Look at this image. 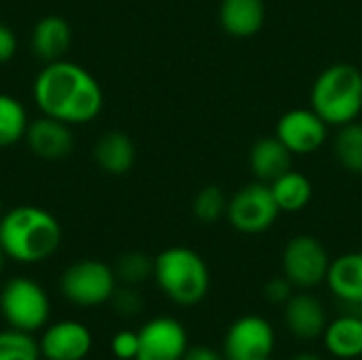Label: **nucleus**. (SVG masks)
Wrapping results in <instances>:
<instances>
[{
	"label": "nucleus",
	"mask_w": 362,
	"mask_h": 360,
	"mask_svg": "<svg viewBox=\"0 0 362 360\" xmlns=\"http://www.w3.org/2000/svg\"><path fill=\"white\" fill-rule=\"evenodd\" d=\"M4 263H6V257H4V252H2V248H0V276H2V272H4Z\"/></svg>",
	"instance_id": "33"
},
{
	"label": "nucleus",
	"mask_w": 362,
	"mask_h": 360,
	"mask_svg": "<svg viewBox=\"0 0 362 360\" xmlns=\"http://www.w3.org/2000/svg\"><path fill=\"white\" fill-rule=\"evenodd\" d=\"M110 350L119 360H136L138 359V350H140V342H138V331H129L123 329L119 331L112 342H110Z\"/></svg>",
	"instance_id": "28"
},
{
	"label": "nucleus",
	"mask_w": 362,
	"mask_h": 360,
	"mask_svg": "<svg viewBox=\"0 0 362 360\" xmlns=\"http://www.w3.org/2000/svg\"><path fill=\"white\" fill-rule=\"evenodd\" d=\"M119 284L125 286H140L153 278V259L144 252H125L112 265Z\"/></svg>",
	"instance_id": "25"
},
{
	"label": "nucleus",
	"mask_w": 362,
	"mask_h": 360,
	"mask_svg": "<svg viewBox=\"0 0 362 360\" xmlns=\"http://www.w3.org/2000/svg\"><path fill=\"white\" fill-rule=\"evenodd\" d=\"M293 155H312L320 151L329 138V125L312 108H291L278 123L274 134Z\"/></svg>",
	"instance_id": "10"
},
{
	"label": "nucleus",
	"mask_w": 362,
	"mask_h": 360,
	"mask_svg": "<svg viewBox=\"0 0 362 360\" xmlns=\"http://www.w3.org/2000/svg\"><path fill=\"white\" fill-rule=\"evenodd\" d=\"M325 284L341 303L362 308V252H346L331 259Z\"/></svg>",
	"instance_id": "16"
},
{
	"label": "nucleus",
	"mask_w": 362,
	"mask_h": 360,
	"mask_svg": "<svg viewBox=\"0 0 362 360\" xmlns=\"http://www.w3.org/2000/svg\"><path fill=\"white\" fill-rule=\"evenodd\" d=\"M276 350V331L259 314H246L231 323L223 337L227 360H267Z\"/></svg>",
	"instance_id": "9"
},
{
	"label": "nucleus",
	"mask_w": 362,
	"mask_h": 360,
	"mask_svg": "<svg viewBox=\"0 0 362 360\" xmlns=\"http://www.w3.org/2000/svg\"><path fill=\"white\" fill-rule=\"evenodd\" d=\"M136 360H182L189 350V335L180 320L172 316H155L138 329Z\"/></svg>",
	"instance_id": "11"
},
{
	"label": "nucleus",
	"mask_w": 362,
	"mask_h": 360,
	"mask_svg": "<svg viewBox=\"0 0 362 360\" xmlns=\"http://www.w3.org/2000/svg\"><path fill=\"white\" fill-rule=\"evenodd\" d=\"M23 142L28 144V149L45 161H59L64 157H68L72 153L74 146V134L72 127L40 115L38 119H32L25 132Z\"/></svg>",
	"instance_id": "14"
},
{
	"label": "nucleus",
	"mask_w": 362,
	"mask_h": 360,
	"mask_svg": "<svg viewBox=\"0 0 362 360\" xmlns=\"http://www.w3.org/2000/svg\"><path fill=\"white\" fill-rule=\"evenodd\" d=\"M337 136L333 140V155L337 163L350 172L362 174V123L352 121L344 127H337Z\"/></svg>",
	"instance_id": "23"
},
{
	"label": "nucleus",
	"mask_w": 362,
	"mask_h": 360,
	"mask_svg": "<svg viewBox=\"0 0 362 360\" xmlns=\"http://www.w3.org/2000/svg\"><path fill=\"white\" fill-rule=\"evenodd\" d=\"M280 208L272 195L269 185L265 182H250L238 189L229 197L227 206V223L244 236H259L272 229L280 216Z\"/></svg>",
	"instance_id": "8"
},
{
	"label": "nucleus",
	"mask_w": 362,
	"mask_h": 360,
	"mask_svg": "<svg viewBox=\"0 0 362 360\" xmlns=\"http://www.w3.org/2000/svg\"><path fill=\"white\" fill-rule=\"evenodd\" d=\"M227 206L229 197L225 189L218 185H206L193 197V216L204 225H214L227 216Z\"/></svg>",
	"instance_id": "24"
},
{
	"label": "nucleus",
	"mask_w": 362,
	"mask_h": 360,
	"mask_svg": "<svg viewBox=\"0 0 362 360\" xmlns=\"http://www.w3.org/2000/svg\"><path fill=\"white\" fill-rule=\"evenodd\" d=\"M267 360H272V359H267Z\"/></svg>",
	"instance_id": "35"
},
{
	"label": "nucleus",
	"mask_w": 362,
	"mask_h": 360,
	"mask_svg": "<svg viewBox=\"0 0 362 360\" xmlns=\"http://www.w3.org/2000/svg\"><path fill=\"white\" fill-rule=\"evenodd\" d=\"M119 286L115 267L98 259H81L59 276V293L76 308H98L110 303Z\"/></svg>",
	"instance_id": "6"
},
{
	"label": "nucleus",
	"mask_w": 362,
	"mask_h": 360,
	"mask_svg": "<svg viewBox=\"0 0 362 360\" xmlns=\"http://www.w3.org/2000/svg\"><path fill=\"white\" fill-rule=\"evenodd\" d=\"M293 157L295 155L276 136H263L250 146L248 168L255 180L272 185L276 178L293 170Z\"/></svg>",
	"instance_id": "17"
},
{
	"label": "nucleus",
	"mask_w": 362,
	"mask_h": 360,
	"mask_svg": "<svg viewBox=\"0 0 362 360\" xmlns=\"http://www.w3.org/2000/svg\"><path fill=\"white\" fill-rule=\"evenodd\" d=\"M322 346L337 360L362 359V316L341 314L329 320L322 333Z\"/></svg>",
	"instance_id": "19"
},
{
	"label": "nucleus",
	"mask_w": 362,
	"mask_h": 360,
	"mask_svg": "<svg viewBox=\"0 0 362 360\" xmlns=\"http://www.w3.org/2000/svg\"><path fill=\"white\" fill-rule=\"evenodd\" d=\"M15 53H17V36L8 25L0 23V64L11 62Z\"/></svg>",
	"instance_id": "30"
},
{
	"label": "nucleus",
	"mask_w": 362,
	"mask_h": 360,
	"mask_svg": "<svg viewBox=\"0 0 362 360\" xmlns=\"http://www.w3.org/2000/svg\"><path fill=\"white\" fill-rule=\"evenodd\" d=\"M284 310V327L299 342H316L322 339V333L329 325V314L325 303L312 295V291H295V295L286 301Z\"/></svg>",
	"instance_id": "13"
},
{
	"label": "nucleus",
	"mask_w": 362,
	"mask_h": 360,
	"mask_svg": "<svg viewBox=\"0 0 362 360\" xmlns=\"http://www.w3.org/2000/svg\"><path fill=\"white\" fill-rule=\"evenodd\" d=\"M28 125L30 115L25 104L15 95L0 91V149L23 142Z\"/></svg>",
	"instance_id": "22"
},
{
	"label": "nucleus",
	"mask_w": 362,
	"mask_h": 360,
	"mask_svg": "<svg viewBox=\"0 0 362 360\" xmlns=\"http://www.w3.org/2000/svg\"><path fill=\"white\" fill-rule=\"evenodd\" d=\"M32 100L40 115L70 127L89 125L104 108L100 81L72 59L47 62L32 81Z\"/></svg>",
	"instance_id": "1"
},
{
	"label": "nucleus",
	"mask_w": 362,
	"mask_h": 360,
	"mask_svg": "<svg viewBox=\"0 0 362 360\" xmlns=\"http://www.w3.org/2000/svg\"><path fill=\"white\" fill-rule=\"evenodd\" d=\"M310 108L329 127H344L358 121L362 115L361 68L348 62L325 68L310 89Z\"/></svg>",
	"instance_id": "4"
},
{
	"label": "nucleus",
	"mask_w": 362,
	"mask_h": 360,
	"mask_svg": "<svg viewBox=\"0 0 362 360\" xmlns=\"http://www.w3.org/2000/svg\"><path fill=\"white\" fill-rule=\"evenodd\" d=\"M40 346L32 333L17 329L0 331V360H40Z\"/></svg>",
	"instance_id": "26"
},
{
	"label": "nucleus",
	"mask_w": 362,
	"mask_h": 360,
	"mask_svg": "<svg viewBox=\"0 0 362 360\" xmlns=\"http://www.w3.org/2000/svg\"><path fill=\"white\" fill-rule=\"evenodd\" d=\"M93 161L102 172L123 176L136 163V144L125 132H106L93 144Z\"/></svg>",
	"instance_id": "20"
},
{
	"label": "nucleus",
	"mask_w": 362,
	"mask_h": 360,
	"mask_svg": "<svg viewBox=\"0 0 362 360\" xmlns=\"http://www.w3.org/2000/svg\"><path fill=\"white\" fill-rule=\"evenodd\" d=\"M291 360H325L322 356L314 354V352H301V354H295Z\"/></svg>",
	"instance_id": "32"
},
{
	"label": "nucleus",
	"mask_w": 362,
	"mask_h": 360,
	"mask_svg": "<svg viewBox=\"0 0 362 360\" xmlns=\"http://www.w3.org/2000/svg\"><path fill=\"white\" fill-rule=\"evenodd\" d=\"M0 314L11 329L23 333L42 331L51 316L47 291L28 276L8 278L0 289Z\"/></svg>",
	"instance_id": "5"
},
{
	"label": "nucleus",
	"mask_w": 362,
	"mask_h": 360,
	"mask_svg": "<svg viewBox=\"0 0 362 360\" xmlns=\"http://www.w3.org/2000/svg\"><path fill=\"white\" fill-rule=\"evenodd\" d=\"M112 308L117 314L125 316V318H132V316H138L144 308V299L138 291V286H117L112 299H110Z\"/></svg>",
	"instance_id": "27"
},
{
	"label": "nucleus",
	"mask_w": 362,
	"mask_h": 360,
	"mask_svg": "<svg viewBox=\"0 0 362 360\" xmlns=\"http://www.w3.org/2000/svg\"><path fill=\"white\" fill-rule=\"evenodd\" d=\"M267 19L265 0H221L218 23L231 38L244 40L257 36Z\"/></svg>",
	"instance_id": "15"
},
{
	"label": "nucleus",
	"mask_w": 362,
	"mask_h": 360,
	"mask_svg": "<svg viewBox=\"0 0 362 360\" xmlns=\"http://www.w3.org/2000/svg\"><path fill=\"white\" fill-rule=\"evenodd\" d=\"M331 257L327 246L310 233L295 236L282 250V274L297 291H314L327 282Z\"/></svg>",
	"instance_id": "7"
},
{
	"label": "nucleus",
	"mask_w": 362,
	"mask_h": 360,
	"mask_svg": "<svg viewBox=\"0 0 362 360\" xmlns=\"http://www.w3.org/2000/svg\"><path fill=\"white\" fill-rule=\"evenodd\" d=\"M38 346L45 360H85L93 348V335L78 320H59L42 329Z\"/></svg>",
	"instance_id": "12"
},
{
	"label": "nucleus",
	"mask_w": 362,
	"mask_h": 360,
	"mask_svg": "<svg viewBox=\"0 0 362 360\" xmlns=\"http://www.w3.org/2000/svg\"><path fill=\"white\" fill-rule=\"evenodd\" d=\"M182 360H227V359H225L223 350L218 352V350H214V348H210V346L199 344V346H189V350L185 352Z\"/></svg>",
	"instance_id": "31"
},
{
	"label": "nucleus",
	"mask_w": 362,
	"mask_h": 360,
	"mask_svg": "<svg viewBox=\"0 0 362 360\" xmlns=\"http://www.w3.org/2000/svg\"><path fill=\"white\" fill-rule=\"evenodd\" d=\"M62 246V225L45 208L19 204L0 214V248L19 265H38Z\"/></svg>",
	"instance_id": "2"
},
{
	"label": "nucleus",
	"mask_w": 362,
	"mask_h": 360,
	"mask_svg": "<svg viewBox=\"0 0 362 360\" xmlns=\"http://www.w3.org/2000/svg\"><path fill=\"white\" fill-rule=\"evenodd\" d=\"M269 189H272V195H274L280 212H288V214L305 210L314 197L312 180L295 168L288 170L286 174H282L280 178H276L269 185Z\"/></svg>",
	"instance_id": "21"
},
{
	"label": "nucleus",
	"mask_w": 362,
	"mask_h": 360,
	"mask_svg": "<svg viewBox=\"0 0 362 360\" xmlns=\"http://www.w3.org/2000/svg\"><path fill=\"white\" fill-rule=\"evenodd\" d=\"M153 280L157 289L176 306H199L212 284L204 257L189 246H170L153 259Z\"/></svg>",
	"instance_id": "3"
},
{
	"label": "nucleus",
	"mask_w": 362,
	"mask_h": 360,
	"mask_svg": "<svg viewBox=\"0 0 362 360\" xmlns=\"http://www.w3.org/2000/svg\"><path fill=\"white\" fill-rule=\"evenodd\" d=\"M0 214H2V208H0Z\"/></svg>",
	"instance_id": "34"
},
{
	"label": "nucleus",
	"mask_w": 362,
	"mask_h": 360,
	"mask_svg": "<svg viewBox=\"0 0 362 360\" xmlns=\"http://www.w3.org/2000/svg\"><path fill=\"white\" fill-rule=\"evenodd\" d=\"M295 291H297V289H295V286L291 284V280L282 274V276L272 278V280L265 284L263 295H265L267 303L278 306V308H284V306H286V301L295 295Z\"/></svg>",
	"instance_id": "29"
},
{
	"label": "nucleus",
	"mask_w": 362,
	"mask_h": 360,
	"mask_svg": "<svg viewBox=\"0 0 362 360\" xmlns=\"http://www.w3.org/2000/svg\"><path fill=\"white\" fill-rule=\"evenodd\" d=\"M70 42H72V28L59 15H47L38 19L30 34L32 53L45 64L64 59L66 51L70 49Z\"/></svg>",
	"instance_id": "18"
}]
</instances>
